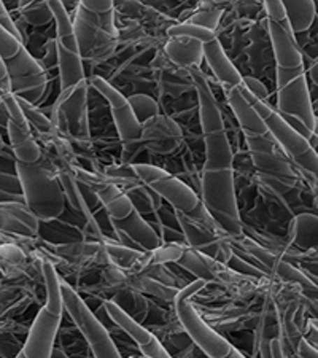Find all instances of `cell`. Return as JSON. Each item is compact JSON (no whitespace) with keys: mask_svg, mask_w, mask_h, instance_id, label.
Listing matches in <instances>:
<instances>
[{"mask_svg":"<svg viewBox=\"0 0 318 358\" xmlns=\"http://www.w3.org/2000/svg\"><path fill=\"white\" fill-rule=\"evenodd\" d=\"M191 78L198 92L199 121L205 155L199 180V198L231 239L240 238L244 234V223L240 220L237 206L234 155L223 112L205 75L198 69H193Z\"/></svg>","mask_w":318,"mask_h":358,"instance_id":"6da1fadb","label":"cell"},{"mask_svg":"<svg viewBox=\"0 0 318 358\" xmlns=\"http://www.w3.org/2000/svg\"><path fill=\"white\" fill-rule=\"evenodd\" d=\"M16 172L21 178L26 204L40 222H55L66 212L68 204L59 178V166L43 155V158L34 164L18 161Z\"/></svg>","mask_w":318,"mask_h":358,"instance_id":"7a4b0ae2","label":"cell"},{"mask_svg":"<svg viewBox=\"0 0 318 358\" xmlns=\"http://www.w3.org/2000/svg\"><path fill=\"white\" fill-rule=\"evenodd\" d=\"M42 274L46 301L29 328L24 348L20 352L18 358H50L56 348V338L59 334L62 314L66 310L62 284L55 264L50 259H45L42 263Z\"/></svg>","mask_w":318,"mask_h":358,"instance_id":"3957f363","label":"cell"},{"mask_svg":"<svg viewBox=\"0 0 318 358\" xmlns=\"http://www.w3.org/2000/svg\"><path fill=\"white\" fill-rule=\"evenodd\" d=\"M207 284H209L207 280L196 279L191 284L185 285L178 292L175 301H173V308H175L177 319L183 327L185 333L188 334V338L193 341V344L202 354L212 358H224L229 357L234 345L228 339H224L222 334H218L212 327H209V323L204 322L193 303H191V298L201 290H204Z\"/></svg>","mask_w":318,"mask_h":358,"instance_id":"277c9868","label":"cell"},{"mask_svg":"<svg viewBox=\"0 0 318 358\" xmlns=\"http://www.w3.org/2000/svg\"><path fill=\"white\" fill-rule=\"evenodd\" d=\"M88 85V80H85L71 90L61 91L51 108L56 134L71 142L86 143L91 141Z\"/></svg>","mask_w":318,"mask_h":358,"instance_id":"5b68a950","label":"cell"},{"mask_svg":"<svg viewBox=\"0 0 318 358\" xmlns=\"http://www.w3.org/2000/svg\"><path fill=\"white\" fill-rule=\"evenodd\" d=\"M62 298L66 313L71 317L75 328H78L80 334L86 339L89 349L92 350V357L108 358V357H121L118 345L107 330V327L97 319L94 313L88 308L82 296L73 290V288L62 282Z\"/></svg>","mask_w":318,"mask_h":358,"instance_id":"8992f818","label":"cell"},{"mask_svg":"<svg viewBox=\"0 0 318 358\" xmlns=\"http://www.w3.org/2000/svg\"><path fill=\"white\" fill-rule=\"evenodd\" d=\"M136 176L142 183L169 202L173 210L191 215L201 206V198L193 188L182 182L180 178L153 164H132Z\"/></svg>","mask_w":318,"mask_h":358,"instance_id":"52a82bcc","label":"cell"},{"mask_svg":"<svg viewBox=\"0 0 318 358\" xmlns=\"http://www.w3.org/2000/svg\"><path fill=\"white\" fill-rule=\"evenodd\" d=\"M245 142L253 164L263 178L283 188H293L296 185V171L270 132L259 137H245Z\"/></svg>","mask_w":318,"mask_h":358,"instance_id":"ba28073f","label":"cell"},{"mask_svg":"<svg viewBox=\"0 0 318 358\" xmlns=\"http://www.w3.org/2000/svg\"><path fill=\"white\" fill-rule=\"evenodd\" d=\"M264 121L269 132L280 145L282 152L291 161L301 177H312L318 182V155L310 147L308 138L298 134L277 110Z\"/></svg>","mask_w":318,"mask_h":358,"instance_id":"9c48e42d","label":"cell"},{"mask_svg":"<svg viewBox=\"0 0 318 358\" xmlns=\"http://www.w3.org/2000/svg\"><path fill=\"white\" fill-rule=\"evenodd\" d=\"M3 62L11 78V92L16 97H22V99L37 106L45 97L46 86H48V78H46L43 66L36 57H32L26 46L18 56Z\"/></svg>","mask_w":318,"mask_h":358,"instance_id":"30bf717a","label":"cell"},{"mask_svg":"<svg viewBox=\"0 0 318 358\" xmlns=\"http://www.w3.org/2000/svg\"><path fill=\"white\" fill-rule=\"evenodd\" d=\"M89 82L92 85V88L99 92L103 99L108 102L110 113H112L120 141L127 147L140 143L142 124L138 123L134 112H132L129 99L121 94V91H118L115 86L110 85L106 78L99 77V75L91 77Z\"/></svg>","mask_w":318,"mask_h":358,"instance_id":"8fae6325","label":"cell"},{"mask_svg":"<svg viewBox=\"0 0 318 358\" xmlns=\"http://www.w3.org/2000/svg\"><path fill=\"white\" fill-rule=\"evenodd\" d=\"M2 102L10 113V123L7 126V136L10 148L21 163L34 164L43 158L42 148L32 136V128L22 113L18 99L15 94H2Z\"/></svg>","mask_w":318,"mask_h":358,"instance_id":"7c38bea8","label":"cell"},{"mask_svg":"<svg viewBox=\"0 0 318 358\" xmlns=\"http://www.w3.org/2000/svg\"><path fill=\"white\" fill-rule=\"evenodd\" d=\"M75 36L78 40L80 55L85 57H103L110 56V53L117 46V38L108 36L99 24V18L91 11L85 10L80 2L75 7V18H73Z\"/></svg>","mask_w":318,"mask_h":358,"instance_id":"4fadbf2b","label":"cell"},{"mask_svg":"<svg viewBox=\"0 0 318 358\" xmlns=\"http://www.w3.org/2000/svg\"><path fill=\"white\" fill-rule=\"evenodd\" d=\"M277 112L303 121L310 131L318 132V121L312 107L308 77L299 73L291 82L277 88Z\"/></svg>","mask_w":318,"mask_h":358,"instance_id":"5bb4252c","label":"cell"},{"mask_svg":"<svg viewBox=\"0 0 318 358\" xmlns=\"http://www.w3.org/2000/svg\"><path fill=\"white\" fill-rule=\"evenodd\" d=\"M110 227L113 229L115 239L127 247L137 248V250L150 253L163 245V241L156 233V229L136 209L123 220L110 218Z\"/></svg>","mask_w":318,"mask_h":358,"instance_id":"9a60e30c","label":"cell"},{"mask_svg":"<svg viewBox=\"0 0 318 358\" xmlns=\"http://www.w3.org/2000/svg\"><path fill=\"white\" fill-rule=\"evenodd\" d=\"M183 142L182 128L171 117L158 115L142 124L140 143L148 152L156 155H171Z\"/></svg>","mask_w":318,"mask_h":358,"instance_id":"2e32d148","label":"cell"},{"mask_svg":"<svg viewBox=\"0 0 318 358\" xmlns=\"http://www.w3.org/2000/svg\"><path fill=\"white\" fill-rule=\"evenodd\" d=\"M173 212H175V217L178 220V224H180L185 242H187L188 247L204 253L207 257L218 259L223 241L229 238H223V236H219L218 233H215V231H212L210 228L204 227L202 223L189 218L187 213L178 212V210H173Z\"/></svg>","mask_w":318,"mask_h":358,"instance_id":"e0dca14e","label":"cell"},{"mask_svg":"<svg viewBox=\"0 0 318 358\" xmlns=\"http://www.w3.org/2000/svg\"><path fill=\"white\" fill-rule=\"evenodd\" d=\"M204 61L209 66L212 73L215 75L218 83L223 86L224 91L228 92L242 86V78L244 77H242L236 66L231 62L226 51L223 50L218 38L212 40L209 43H204Z\"/></svg>","mask_w":318,"mask_h":358,"instance_id":"ac0fdd59","label":"cell"},{"mask_svg":"<svg viewBox=\"0 0 318 358\" xmlns=\"http://www.w3.org/2000/svg\"><path fill=\"white\" fill-rule=\"evenodd\" d=\"M226 99L231 112H233L237 123L240 126L244 137H259L269 134L266 121L259 117V113L247 102L239 88L228 91Z\"/></svg>","mask_w":318,"mask_h":358,"instance_id":"d6986e66","label":"cell"},{"mask_svg":"<svg viewBox=\"0 0 318 358\" xmlns=\"http://www.w3.org/2000/svg\"><path fill=\"white\" fill-rule=\"evenodd\" d=\"M268 31L273 43L275 64L279 69H299L304 66V56L301 53L294 36L288 34L282 26L268 21Z\"/></svg>","mask_w":318,"mask_h":358,"instance_id":"ffe728a7","label":"cell"},{"mask_svg":"<svg viewBox=\"0 0 318 358\" xmlns=\"http://www.w3.org/2000/svg\"><path fill=\"white\" fill-rule=\"evenodd\" d=\"M164 53L173 66L193 71L204 61V43L185 37L169 38L164 45Z\"/></svg>","mask_w":318,"mask_h":358,"instance_id":"44dd1931","label":"cell"},{"mask_svg":"<svg viewBox=\"0 0 318 358\" xmlns=\"http://www.w3.org/2000/svg\"><path fill=\"white\" fill-rule=\"evenodd\" d=\"M103 309H106L108 319L112 320L113 325L118 327L127 338H131L132 343H134L137 348L148 344L150 341L154 338V334L152 331L147 330V328L143 327L140 322L136 320L134 317L127 314L118 303L113 301V299H107V301L103 303Z\"/></svg>","mask_w":318,"mask_h":358,"instance_id":"7402d4cb","label":"cell"},{"mask_svg":"<svg viewBox=\"0 0 318 358\" xmlns=\"http://www.w3.org/2000/svg\"><path fill=\"white\" fill-rule=\"evenodd\" d=\"M288 241L291 247L303 252H318V215L299 213L294 217L288 229Z\"/></svg>","mask_w":318,"mask_h":358,"instance_id":"603a6c76","label":"cell"},{"mask_svg":"<svg viewBox=\"0 0 318 358\" xmlns=\"http://www.w3.org/2000/svg\"><path fill=\"white\" fill-rule=\"evenodd\" d=\"M57 71H59L61 91L71 90L88 80L85 77L82 55L73 53V51L59 45H57Z\"/></svg>","mask_w":318,"mask_h":358,"instance_id":"cb8c5ba5","label":"cell"},{"mask_svg":"<svg viewBox=\"0 0 318 358\" xmlns=\"http://www.w3.org/2000/svg\"><path fill=\"white\" fill-rule=\"evenodd\" d=\"M217 263V258L207 257L204 253L194 250L191 247L185 250L182 258L177 262L178 266L188 271L189 274H193L196 279H202L207 282H215Z\"/></svg>","mask_w":318,"mask_h":358,"instance_id":"d4e9b609","label":"cell"},{"mask_svg":"<svg viewBox=\"0 0 318 358\" xmlns=\"http://www.w3.org/2000/svg\"><path fill=\"white\" fill-rule=\"evenodd\" d=\"M51 11L55 15V24H56V42L59 46L73 51V53H80V46L77 36H75L73 21L68 15V10L64 2H50Z\"/></svg>","mask_w":318,"mask_h":358,"instance_id":"484cf974","label":"cell"},{"mask_svg":"<svg viewBox=\"0 0 318 358\" xmlns=\"http://www.w3.org/2000/svg\"><path fill=\"white\" fill-rule=\"evenodd\" d=\"M283 7L287 11V20L290 22V27L294 36L309 31L317 18V5L315 2H291L287 0L283 2Z\"/></svg>","mask_w":318,"mask_h":358,"instance_id":"4316f807","label":"cell"},{"mask_svg":"<svg viewBox=\"0 0 318 358\" xmlns=\"http://www.w3.org/2000/svg\"><path fill=\"white\" fill-rule=\"evenodd\" d=\"M102 244L103 248H106V255L108 258V262L117 264L121 269H134L138 263H142V259L147 255V252L127 247L124 244H121L117 239H103Z\"/></svg>","mask_w":318,"mask_h":358,"instance_id":"83f0119b","label":"cell"},{"mask_svg":"<svg viewBox=\"0 0 318 358\" xmlns=\"http://www.w3.org/2000/svg\"><path fill=\"white\" fill-rule=\"evenodd\" d=\"M123 192L127 194V198L131 199L134 209L142 213V215H148V213L156 212L161 207V199L152 188H148L145 183L140 180L136 183L127 185L123 188Z\"/></svg>","mask_w":318,"mask_h":358,"instance_id":"f1b7e54d","label":"cell"},{"mask_svg":"<svg viewBox=\"0 0 318 358\" xmlns=\"http://www.w3.org/2000/svg\"><path fill=\"white\" fill-rule=\"evenodd\" d=\"M113 301L118 303L127 314L134 317V319L140 323L147 319L150 303L148 299L143 296L142 292H138L137 288L131 287L118 292L117 296L113 298Z\"/></svg>","mask_w":318,"mask_h":358,"instance_id":"f546056e","label":"cell"},{"mask_svg":"<svg viewBox=\"0 0 318 358\" xmlns=\"http://www.w3.org/2000/svg\"><path fill=\"white\" fill-rule=\"evenodd\" d=\"M131 287L137 288L138 292L153 294L156 298L164 299V301H171V303L175 301L178 292L182 290V288H178L175 285L164 284V282L154 279L152 275H136L134 279H132Z\"/></svg>","mask_w":318,"mask_h":358,"instance_id":"4dcf8cb0","label":"cell"},{"mask_svg":"<svg viewBox=\"0 0 318 358\" xmlns=\"http://www.w3.org/2000/svg\"><path fill=\"white\" fill-rule=\"evenodd\" d=\"M18 10L22 21L34 27H42L55 21L50 2H20Z\"/></svg>","mask_w":318,"mask_h":358,"instance_id":"1f68e13d","label":"cell"},{"mask_svg":"<svg viewBox=\"0 0 318 358\" xmlns=\"http://www.w3.org/2000/svg\"><path fill=\"white\" fill-rule=\"evenodd\" d=\"M16 99H18L20 106L22 108V113H24V117L27 118L29 124H31L32 129H36L40 136H55L56 134L53 121H51V118L45 117V115L38 110L37 106L27 102L26 99H22V97H16Z\"/></svg>","mask_w":318,"mask_h":358,"instance_id":"d6a6232c","label":"cell"},{"mask_svg":"<svg viewBox=\"0 0 318 358\" xmlns=\"http://www.w3.org/2000/svg\"><path fill=\"white\" fill-rule=\"evenodd\" d=\"M167 37L169 38H177V37H185V38H194L199 40L202 43H209L212 40L217 38V34L209 31V29H204L201 26L191 24V22H178V24H173L167 27Z\"/></svg>","mask_w":318,"mask_h":358,"instance_id":"836d02e7","label":"cell"},{"mask_svg":"<svg viewBox=\"0 0 318 358\" xmlns=\"http://www.w3.org/2000/svg\"><path fill=\"white\" fill-rule=\"evenodd\" d=\"M131 103L132 112H134L137 121L140 124H145L147 121L153 120L154 117H158L159 113V103L153 99L152 96L147 94H132L127 97Z\"/></svg>","mask_w":318,"mask_h":358,"instance_id":"e575fe53","label":"cell"},{"mask_svg":"<svg viewBox=\"0 0 318 358\" xmlns=\"http://www.w3.org/2000/svg\"><path fill=\"white\" fill-rule=\"evenodd\" d=\"M103 244L96 242H77V244H61L55 247V252L61 258H88L103 252Z\"/></svg>","mask_w":318,"mask_h":358,"instance_id":"d590c367","label":"cell"},{"mask_svg":"<svg viewBox=\"0 0 318 358\" xmlns=\"http://www.w3.org/2000/svg\"><path fill=\"white\" fill-rule=\"evenodd\" d=\"M223 10L217 8V5L212 3H201L199 10L196 11L194 15H191L187 20L191 24L201 26L204 29H209V31L215 32V29L219 26V21H222Z\"/></svg>","mask_w":318,"mask_h":358,"instance_id":"8d00e7d4","label":"cell"},{"mask_svg":"<svg viewBox=\"0 0 318 358\" xmlns=\"http://www.w3.org/2000/svg\"><path fill=\"white\" fill-rule=\"evenodd\" d=\"M274 273L277 275H280V279H285L288 282H293V284L301 285L304 290H317V287L314 285V282H312V279L305 271L294 268L291 263L283 262V259H279V262H277Z\"/></svg>","mask_w":318,"mask_h":358,"instance_id":"74e56055","label":"cell"},{"mask_svg":"<svg viewBox=\"0 0 318 358\" xmlns=\"http://www.w3.org/2000/svg\"><path fill=\"white\" fill-rule=\"evenodd\" d=\"M0 222H2V233L11 234V236H22V238H37L38 233L34 231L29 224L21 222L20 218H16L8 213L7 210L0 209Z\"/></svg>","mask_w":318,"mask_h":358,"instance_id":"f35d334b","label":"cell"},{"mask_svg":"<svg viewBox=\"0 0 318 358\" xmlns=\"http://www.w3.org/2000/svg\"><path fill=\"white\" fill-rule=\"evenodd\" d=\"M231 247H233V245H231ZM224 264H226L229 269L236 271L237 274L250 277V279H263V277L268 275V273H266L263 268L254 266L253 263L247 262V259L240 258L239 255H237V253L234 252V247H233V253H231L229 258L226 259V263H224Z\"/></svg>","mask_w":318,"mask_h":358,"instance_id":"ab89813d","label":"cell"},{"mask_svg":"<svg viewBox=\"0 0 318 358\" xmlns=\"http://www.w3.org/2000/svg\"><path fill=\"white\" fill-rule=\"evenodd\" d=\"M188 247L183 245H161L159 248H156L154 252H150V264H166V263H177L178 259L182 258V255L187 250Z\"/></svg>","mask_w":318,"mask_h":358,"instance_id":"60d3db41","label":"cell"},{"mask_svg":"<svg viewBox=\"0 0 318 358\" xmlns=\"http://www.w3.org/2000/svg\"><path fill=\"white\" fill-rule=\"evenodd\" d=\"M24 48V45L20 38L11 36L5 29L0 27V56H2L3 61L13 59L15 56L21 53V50Z\"/></svg>","mask_w":318,"mask_h":358,"instance_id":"b9f144b4","label":"cell"},{"mask_svg":"<svg viewBox=\"0 0 318 358\" xmlns=\"http://www.w3.org/2000/svg\"><path fill=\"white\" fill-rule=\"evenodd\" d=\"M263 8L266 11V15H268V21L275 22V24L285 29L288 34L294 36L290 27V22L287 20V11L285 7H283V2H263Z\"/></svg>","mask_w":318,"mask_h":358,"instance_id":"7bdbcfd3","label":"cell"},{"mask_svg":"<svg viewBox=\"0 0 318 358\" xmlns=\"http://www.w3.org/2000/svg\"><path fill=\"white\" fill-rule=\"evenodd\" d=\"M0 192L11 194H24L22 193V183L18 172H16V174H11V172H0Z\"/></svg>","mask_w":318,"mask_h":358,"instance_id":"ee69618b","label":"cell"},{"mask_svg":"<svg viewBox=\"0 0 318 358\" xmlns=\"http://www.w3.org/2000/svg\"><path fill=\"white\" fill-rule=\"evenodd\" d=\"M242 88H245L248 92H252L254 97H258L259 101L268 102L269 99V91L266 86L254 77H244L242 78Z\"/></svg>","mask_w":318,"mask_h":358,"instance_id":"f6af8a7d","label":"cell"},{"mask_svg":"<svg viewBox=\"0 0 318 358\" xmlns=\"http://www.w3.org/2000/svg\"><path fill=\"white\" fill-rule=\"evenodd\" d=\"M138 352H140V355L148 357V358H167L171 355L156 336L150 341L148 344L140 345V348H138Z\"/></svg>","mask_w":318,"mask_h":358,"instance_id":"bcb514c9","label":"cell"},{"mask_svg":"<svg viewBox=\"0 0 318 358\" xmlns=\"http://www.w3.org/2000/svg\"><path fill=\"white\" fill-rule=\"evenodd\" d=\"M80 5H82L85 10H88L97 16L115 11V3L108 2V0H103V2H99V0H83V2H80Z\"/></svg>","mask_w":318,"mask_h":358,"instance_id":"7dc6e473","label":"cell"},{"mask_svg":"<svg viewBox=\"0 0 318 358\" xmlns=\"http://www.w3.org/2000/svg\"><path fill=\"white\" fill-rule=\"evenodd\" d=\"M0 7H2V15H0V27L5 29L8 34L11 36H15L16 38H20L22 42V34L20 31V27L16 26V22L13 21V16L10 15V11L7 10L3 3H0Z\"/></svg>","mask_w":318,"mask_h":358,"instance_id":"c3c4849f","label":"cell"},{"mask_svg":"<svg viewBox=\"0 0 318 358\" xmlns=\"http://www.w3.org/2000/svg\"><path fill=\"white\" fill-rule=\"evenodd\" d=\"M296 355L301 358H318V348L310 343L308 338H301L298 343V349H296Z\"/></svg>","mask_w":318,"mask_h":358,"instance_id":"681fc988","label":"cell"},{"mask_svg":"<svg viewBox=\"0 0 318 358\" xmlns=\"http://www.w3.org/2000/svg\"><path fill=\"white\" fill-rule=\"evenodd\" d=\"M280 117H282L283 120H285L287 123L290 124L291 128L298 132V134H301L304 138H308V141H310V137L315 134V132L310 131V129L308 128V126H305L301 120L294 118V117H288V115H280Z\"/></svg>","mask_w":318,"mask_h":358,"instance_id":"f907efd6","label":"cell"},{"mask_svg":"<svg viewBox=\"0 0 318 358\" xmlns=\"http://www.w3.org/2000/svg\"><path fill=\"white\" fill-rule=\"evenodd\" d=\"M305 338H308L310 343L318 345V319L308 320V325H305Z\"/></svg>","mask_w":318,"mask_h":358,"instance_id":"816d5d0a","label":"cell"},{"mask_svg":"<svg viewBox=\"0 0 318 358\" xmlns=\"http://www.w3.org/2000/svg\"><path fill=\"white\" fill-rule=\"evenodd\" d=\"M285 352H283V344L280 336H275L273 339H269V357H283Z\"/></svg>","mask_w":318,"mask_h":358,"instance_id":"f5cc1de1","label":"cell"},{"mask_svg":"<svg viewBox=\"0 0 318 358\" xmlns=\"http://www.w3.org/2000/svg\"><path fill=\"white\" fill-rule=\"evenodd\" d=\"M0 71H2V94H10L11 92V78L8 73V69L2 61V66H0ZM13 94V92H11Z\"/></svg>","mask_w":318,"mask_h":358,"instance_id":"db71d44e","label":"cell"},{"mask_svg":"<svg viewBox=\"0 0 318 358\" xmlns=\"http://www.w3.org/2000/svg\"><path fill=\"white\" fill-rule=\"evenodd\" d=\"M308 73L312 82H314L318 86V66L315 59H309V66H308Z\"/></svg>","mask_w":318,"mask_h":358,"instance_id":"11a10c76","label":"cell"},{"mask_svg":"<svg viewBox=\"0 0 318 358\" xmlns=\"http://www.w3.org/2000/svg\"><path fill=\"white\" fill-rule=\"evenodd\" d=\"M309 187L312 188V192L315 193V204H317V207H318V182H314V183H310Z\"/></svg>","mask_w":318,"mask_h":358,"instance_id":"9f6ffc18","label":"cell"},{"mask_svg":"<svg viewBox=\"0 0 318 358\" xmlns=\"http://www.w3.org/2000/svg\"><path fill=\"white\" fill-rule=\"evenodd\" d=\"M229 357H242V354L239 350H236V348H233V350H231V354H229Z\"/></svg>","mask_w":318,"mask_h":358,"instance_id":"6f0895ef","label":"cell"},{"mask_svg":"<svg viewBox=\"0 0 318 358\" xmlns=\"http://www.w3.org/2000/svg\"><path fill=\"white\" fill-rule=\"evenodd\" d=\"M315 62H317V66H318V57H315Z\"/></svg>","mask_w":318,"mask_h":358,"instance_id":"680465c9","label":"cell"}]
</instances>
